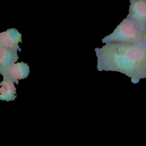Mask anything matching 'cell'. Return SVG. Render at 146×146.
I'll return each mask as SVG.
<instances>
[{
    "instance_id": "obj_1",
    "label": "cell",
    "mask_w": 146,
    "mask_h": 146,
    "mask_svg": "<svg viewBox=\"0 0 146 146\" xmlns=\"http://www.w3.org/2000/svg\"><path fill=\"white\" fill-rule=\"evenodd\" d=\"M99 71L117 72L134 84L146 78V43H108L95 49Z\"/></svg>"
},
{
    "instance_id": "obj_2",
    "label": "cell",
    "mask_w": 146,
    "mask_h": 146,
    "mask_svg": "<svg viewBox=\"0 0 146 146\" xmlns=\"http://www.w3.org/2000/svg\"><path fill=\"white\" fill-rule=\"evenodd\" d=\"M145 29L126 17L117 26L113 33L102 40V43L135 44L143 42Z\"/></svg>"
},
{
    "instance_id": "obj_3",
    "label": "cell",
    "mask_w": 146,
    "mask_h": 146,
    "mask_svg": "<svg viewBox=\"0 0 146 146\" xmlns=\"http://www.w3.org/2000/svg\"><path fill=\"white\" fill-rule=\"evenodd\" d=\"M127 17L141 28H146V0H131Z\"/></svg>"
},
{
    "instance_id": "obj_4",
    "label": "cell",
    "mask_w": 146,
    "mask_h": 146,
    "mask_svg": "<svg viewBox=\"0 0 146 146\" xmlns=\"http://www.w3.org/2000/svg\"><path fill=\"white\" fill-rule=\"evenodd\" d=\"M22 34L16 29H9L0 34V46L8 49L21 52L19 46L20 42H22Z\"/></svg>"
},
{
    "instance_id": "obj_5",
    "label": "cell",
    "mask_w": 146,
    "mask_h": 146,
    "mask_svg": "<svg viewBox=\"0 0 146 146\" xmlns=\"http://www.w3.org/2000/svg\"><path fill=\"white\" fill-rule=\"evenodd\" d=\"M29 72V66L28 64L22 62L14 64L1 75L3 77L10 78L18 84L19 80L27 78Z\"/></svg>"
},
{
    "instance_id": "obj_6",
    "label": "cell",
    "mask_w": 146,
    "mask_h": 146,
    "mask_svg": "<svg viewBox=\"0 0 146 146\" xmlns=\"http://www.w3.org/2000/svg\"><path fill=\"white\" fill-rule=\"evenodd\" d=\"M19 58L17 51L0 46V72L2 74Z\"/></svg>"
},
{
    "instance_id": "obj_7",
    "label": "cell",
    "mask_w": 146,
    "mask_h": 146,
    "mask_svg": "<svg viewBox=\"0 0 146 146\" xmlns=\"http://www.w3.org/2000/svg\"><path fill=\"white\" fill-rule=\"evenodd\" d=\"M3 77L4 80L1 83L0 99L7 101L14 100L17 97L14 82L8 78Z\"/></svg>"
},
{
    "instance_id": "obj_8",
    "label": "cell",
    "mask_w": 146,
    "mask_h": 146,
    "mask_svg": "<svg viewBox=\"0 0 146 146\" xmlns=\"http://www.w3.org/2000/svg\"><path fill=\"white\" fill-rule=\"evenodd\" d=\"M143 40L144 42L146 43V28L144 31V36H143Z\"/></svg>"
}]
</instances>
